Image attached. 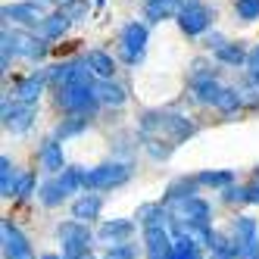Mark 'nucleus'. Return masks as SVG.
Instances as JSON below:
<instances>
[{
  "instance_id": "f257e3e1",
  "label": "nucleus",
  "mask_w": 259,
  "mask_h": 259,
  "mask_svg": "<svg viewBox=\"0 0 259 259\" xmlns=\"http://www.w3.org/2000/svg\"><path fill=\"white\" fill-rule=\"evenodd\" d=\"M191 135H194V122L178 116V113H147L141 119L144 147L156 159H165L181 141H188Z\"/></svg>"
},
{
  "instance_id": "f03ea898",
  "label": "nucleus",
  "mask_w": 259,
  "mask_h": 259,
  "mask_svg": "<svg viewBox=\"0 0 259 259\" xmlns=\"http://www.w3.org/2000/svg\"><path fill=\"white\" fill-rule=\"evenodd\" d=\"M57 103L66 109V113H78V116H91L100 103V94H97V84L91 78V66L81 69L69 84L57 88Z\"/></svg>"
},
{
  "instance_id": "7ed1b4c3",
  "label": "nucleus",
  "mask_w": 259,
  "mask_h": 259,
  "mask_svg": "<svg viewBox=\"0 0 259 259\" xmlns=\"http://www.w3.org/2000/svg\"><path fill=\"white\" fill-rule=\"evenodd\" d=\"M132 178V169L125 162H103L97 169L84 172V191H109V188H119Z\"/></svg>"
},
{
  "instance_id": "20e7f679",
  "label": "nucleus",
  "mask_w": 259,
  "mask_h": 259,
  "mask_svg": "<svg viewBox=\"0 0 259 259\" xmlns=\"http://www.w3.org/2000/svg\"><path fill=\"white\" fill-rule=\"evenodd\" d=\"M10 53H22V57H31V60H41L47 53V38H34V34H25V31H7L4 28V72L10 66Z\"/></svg>"
},
{
  "instance_id": "39448f33",
  "label": "nucleus",
  "mask_w": 259,
  "mask_h": 259,
  "mask_svg": "<svg viewBox=\"0 0 259 259\" xmlns=\"http://www.w3.org/2000/svg\"><path fill=\"white\" fill-rule=\"evenodd\" d=\"M60 240H63V259H78L88 253V244H91V231L81 219L75 222H63L60 225Z\"/></svg>"
},
{
  "instance_id": "423d86ee",
  "label": "nucleus",
  "mask_w": 259,
  "mask_h": 259,
  "mask_svg": "<svg viewBox=\"0 0 259 259\" xmlns=\"http://www.w3.org/2000/svg\"><path fill=\"white\" fill-rule=\"evenodd\" d=\"M147 38H150V31H147V25L141 22H128L122 28V38H119V50H122V60L128 66H138L144 60V50H147Z\"/></svg>"
},
{
  "instance_id": "0eeeda50",
  "label": "nucleus",
  "mask_w": 259,
  "mask_h": 259,
  "mask_svg": "<svg viewBox=\"0 0 259 259\" xmlns=\"http://www.w3.org/2000/svg\"><path fill=\"white\" fill-rule=\"evenodd\" d=\"M34 113H38V106H34V103L16 100V97L10 103V97H4V125H7V132H13V135L28 132L31 122H34Z\"/></svg>"
},
{
  "instance_id": "6e6552de",
  "label": "nucleus",
  "mask_w": 259,
  "mask_h": 259,
  "mask_svg": "<svg viewBox=\"0 0 259 259\" xmlns=\"http://www.w3.org/2000/svg\"><path fill=\"white\" fill-rule=\"evenodd\" d=\"M209 22H212V13L200 4V0H188V4L181 7V13H178V28L188 34V38H197V34H203L209 28Z\"/></svg>"
},
{
  "instance_id": "1a4fd4ad",
  "label": "nucleus",
  "mask_w": 259,
  "mask_h": 259,
  "mask_svg": "<svg viewBox=\"0 0 259 259\" xmlns=\"http://www.w3.org/2000/svg\"><path fill=\"white\" fill-rule=\"evenodd\" d=\"M0 234H4V259H34V250L28 237L13 225L10 219L0 222Z\"/></svg>"
},
{
  "instance_id": "9d476101",
  "label": "nucleus",
  "mask_w": 259,
  "mask_h": 259,
  "mask_svg": "<svg viewBox=\"0 0 259 259\" xmlns=\"http://www.w3.org/2000/svg\"><path fill=\"white\" fill-rule=\"evenodd\" d=\"M144 240H147V256H150V259H172L175 240L169 237L165 225H150V228H144Z\"/></svg>"
},
{
  "instance_id": "9b49d317",
  "label": "nucleus",
  "mask_w": 259,
  "mask_h": 259,
  "mask_svg": "<svg viewBox=\"0 0 259 259\" xmlns=\"http://www.w3.org/2000/svg\"><path fill=\"white\" fill-rule=\"evenodd\" d=\"M4 19H16L22 25H41L47 16L41 10L38 0H28V4H13V7H4Z\"/></svg>"
},
{
  "instance_id": "f8f14e48",
  "label": "nucleus",
  "mask_w": 259,
  "mask_h": 259,
  "mask_svg": "<svg viewBox=\"0 0 259 259\" xmlns=\"http://www.w3.org/2000/svg\"><path fill=\"white\" fill-rule=\"evenodd\" d=\"M175 219L191 222V225H209V203H203L200 197L178 200V215Z\"/></svg>"
},
{
  "instance_id": "ddd939ff",
  "label": "nucleus",
  "mask_w": 259,
  "mask_h": 259,
  "mask_svg": "<svg viewBox=\"0 0 259 259\" xmlns=\"http://www.w3.org/2000/svg\"><path fill=\"white\" fill-rule=\"evenodd\" d=\"M44 81H47V75H44V72H31L28 78H22L19 84H16V100H25V103H38L41 91H44Z\"/></svg>"
},
{
  "instance_id": "4468645a",
  "label": "nucleus",
  "mask_w": 259,
  "mask_h": 259,
  "mask_svg": "<svg viewBox=\"0 0 259 259\" xmlns=\"http://www.w3.org/2000/svg\"><path fill=\"white\" fill-rule=\"evenodd\" d=\"M81 69H88V63H84V60H81V63H78V60H72V63H60V66H53V69L47 72V81H50L53 88H63V84H69L72 78H75Z\"/></svg>"
},
{
  "instance_id": "2eb2a0df",
  "label": "nucleus",
  "mask_w": 259,
  "mask_h": 259,
  "mask_svg": "<svg viewBox=\"0 0 259 259\" xmlns=\"http://www.w3.org/2000/svg\"><path fill=\"white\" fill-rule=\"evenodd\" d=\"M181 0H147V19L150 22H162V19H172V16L181 13Z\"/></svg>"
},
{
  "instance_id": "dca6fc26",
  "label": "nucleus",
  "mask_w": 259,
  "mask_h": 259,
  "mask_svg": "<svg viewBox=\"0 0 259 259\" xmlns=\"http://www.w3.org/2000/svg\"><path fill=\"white\" fill-rule=\"evenodd\" d=\"M84 63L91 66V72H94L97 78H113V72H116L113 57H109V53H103V50H88Z\"/></svg>"
},
{
  "instance_id": "f3484780",
  "label": "nucleus",
  "mask_w": 259,
  "mask_h": 259,
  "mask_svg": "<svg viewBox=\"0 0 259 259\" xmlns=\"http://www.w3.org/2000/svg\"><path fill=\"white\" fill-rule=\"evenodd\" d=\"M41 165L47 172H63L66 169V162H63V147H60V141H44V147H41Z\"/></svg>"
},
{
  "instance_id": "a211bd4d",
  "label": "nucleus",
  "mask_w": 259,
  "mask_h": 259,
  "mask_svg": "<svg viewBox=\"0 0 259 259\" xmlns=\"http://www.w3.org/2000/svg\"><path fill=\"white\" fill-rule=\"evenodd\" d=\"M100 206H103V200L97 197V194H84V197H78L75 203H72V215L75 219H97L100 215Z\"/></svg>"
},
{
  "instance_id": "6ab92c4d",
  "label": "nucleus",
  "mask_w": 259,
  "mask_h": 259,
  "mask_svg": "<svg viewBox=\"0 0 259 259\" xmlns=\"http://www.w3.org/2000/svg\"><path fill=\"white\" fill-rule=\"evenodd\" d=\"M132 231H135V225L128 219H113V222H103L100 225V237L103 240H125V237H132Z\"/></svg>"
},
{
  "instance_id": "aec40b11",
  "label": "nucleus",
  "mask_w": 259,
  "mask_h": 259,
  "mask_svg": "<svg viewBox=\"0 0 259 259\" xmlns=\"http://www.w3.org/2000/svg\"><path fill=\"white\" fill-rule=\"evenodd\" d=\"M97 94H100V103H109V106H122V103H125V91H122L113 78H100Z\"/></svg>"
},
{
  "instance_id": "412c9836",
  "label": "nucleus",
  "mask_w": 259,
  "mask_h": 259,
  "mask_svg": "<svg viewBox=\"0 0 259 259\" xmlns=\"http://www.w3.org/2000/svg\"><path fill=\"white\" fill-rule=\"evenodd\" d=\"M66 28H69V19L63 16V10H60V13H53V16H47V19L41 22V31H44V38H47V41L63 38Z\"/></svg>"
},
{
  "instance_id": "4be33fe9",
  "label": "nucleus",
  "mask_w": 259,
  "mask_h": 259,
  "mask_svg": "<svg viewBox=\"0 0 259 259\" xmlns=\"http://www.w3.org/2000/svg\"><path fill=\"white\" fill-rule=\"evenodd\" d=\"M215 60L225 63V66H240V63H247V53H244L240 44H219L215 47Z\"/></svg>"
},
{
  "instance_id": "5701e85b",
  "label": "nucleus",
  "mask_w": 259,
  "mask_h": 259,
  "mask_svg": "<svg viewBox=\"0 0 259 259\" xmlns=\"http://www.w3.org/2000/svg\"><path fill=\"white\" fill-rule=\"evenodd\" d=\"M16 172H13V162H10V156H4L0 159V194L4 197H16Z\"/></svg>"
},
{
  "instance_id": "b1692460",
  "label": "nucleus",
  "mask_w": 259,
  "mask_h": 259,
  "mask_svg": "<svg viewBox=\"0 0 259 259\" xmlns=\"http://www.w3.org/2000/svg\"><path fill=\"white\" fill-rule=\"evenodd\" d=\"M172 259H200V244H194L191 237L178 234V237H175V250H172Z\"/></svg>"
},
{
  "instance_id": "393cba45",
  "label": "nucleus",
  "mask_w": 259,
  "mask_h": 259,
  "mask_svg": "<svg viewBox=\"0 0 259 259\" xmlns=\"http://www.w3.org/2000/svg\"><path fill=\"white\" fill-rule=\"evenodd\" d=\"M138 219L144 222V228H150V225H162L165 222V209L156 206V203H144V206L138 209Z\"/></svg>"
},
{
  "instance_id": "a878e982",
  "label": "nucleus",
  "mask_w": 259,
  "mask_h": 259,
  "mask_svg": "<svg viewBox=\"0 0 259 259\" xmlns=\"http://www.w3.org/2000/svg\"><path fill=\"white\" fill-rule=\"evenodd\" d=\"M60 184H63L66 194H75V191L84 188V172L81 169H63L60 172Z\"/></svg>"
},
{
  "instance_id": "bb28decb",
  "label": "nucleus",
  "mask_w": 259,
  "mask_h": 259,
  "mask_svg": "<svg viewBox=\"0 0 259 259\" xmlns=\"http://www.w3.org/2000/svg\"><path fill=\"white\" fill-rule=\"evenodd\" d=\"M63 197H66V191H63L60 178L41 184V203H44V206H57V203H63Z\"/></svg>"
},
{
  "instance_id": "cd10ccee",
  "label": "nucleus",
  "mask_w": 259,
  "mask_h": 259,
  "mask_svg": "<svg viewBox=\"0 0 259 259\" xmlns=\"http://www.w3.org/2000/svg\"><path fill=\"white\" fill-rule=\"evenodd\" d=\"M60 10H63V16H66L69 22H78V19H84V16H88L91 4H88V0H63Z\"/></svg>"
},
{
  "instance_id": "c85d7f7f",
  "label": "nucleus",
  "mask_w": 259,
  "mask_h": 259,
  "mask_svg": "<svg viewBox=\"0 0 259 259\" xmlns=\"http://www.w3.org/2000/svg\"><path fill=\"white\" fill-rule=\"evenodd\" d=\"M234 181L231 172H200L197 175V184H206V188H228Z\"/></svg>"
},
{
  "instance_id": "c756f323",
  "label": "nucleus",
  "mask_w": 259,
  "mask_h": 259,
  "mask_svg": "<svg viewBox=\"0 0 259 259\" xmlns=\"http://www.w3.org/2000/svg\"><path fill=\"white\" fill-rule=\"evenodd\" d=\"M234 13H237L244 22L259 19V0H237V4H234Z\"/></svg>"
},
{
  "instance_id": "7c9ffc66",
  "label": "nucleus",
  "mask_w": 259,
  "mask_h": 259,
  "mask_svg": "<svg viewBox=\"0 0 259 259\" xmlns=\"http://www.w3.org/2000/svg\"><path fill=\"white\" fill-rule=\"evenodd\" d=\"M234 244H237V259H259V237L234 240Z\"/></svg>"
},
{
  "instance_id": "2f4dec72",
  "label": "nucleus",
  "mask_w": 259,
  "mask_h": 259,
  "mask_svg": "<svg viewBox=\"0 0 259 259\" xmlns=\"http://www.w3.org/2000/svg\"><path fill=\"white\" fill-rule=\"evenodd\" d=\"M84 125H88V116H78V113H72V119L60 125V132H57V135H60V138H69V135H78L81 128H84Z\"/></svg>"
},
{
  "instance_id": "473e14b6",
  "label": "nucleus",
  "mask_w": 259,
  "mask_h": 259,
  "mask_svg": "<svg viewBox=\"0 0 259 259\" xmlns=\"http://www.w3.org/2000/svg\"><path fill=\"white\" fill-rule=\"evenodd\" d=\"M215 106L222 109V113H231V109H237V106H240V94H237L234 88H225V91H222V97H219V103H215Z\"/></svg>"
},
{
  "instance_id": "72a5a7b5",
  "label": "nucleus",
  "mask_w": 259,
  "mask_h": 259,
  "mask_svg": "<svg viewBox=\"0 0 259 259\" xmlns=\"http://www.w3.org/2000/svg\"><path fill=\"white\" fill-rule=\"evenodd\" d=\"M234 234H237V240L256 237V222H253V219H237V222H234Z\"/></svg>"
},
{
  "instance_id": "f704fd0d",
  "label": "nucleus",
  "mask_w": 259,
  "mask_h": 259,
  "mask_svg": "<svg viewBox=\"0 0 259 259\" xmlns=\"http://www.w3.org/2000/svg\"><path fill=\"white\" fill-rule=\"evenodd\" d=\"M31 191H34V178L31 175H19V181H16V197L25 200V197H31Z\"/></svg>"
},
{
  "instance_id": "c9c22d12",
  "label": "nucleus",
  "mask_w": 259,
  "mask_h": 259,
  "mask_svg": "<svg viewBox=\"0 0 259 259\" xmlns=\"http://www.w3.org/2000/svg\"><path fill=\"white\" fill-rule=\"evenodd\" d=\"M103 259H135V250L128 247V244H116V247H109Z\"/></svg>"
},
{
  "instance_id": "e433bc0d",
  "label": "nucleus",
  "mask_w": 259,
  "mask_h": 259,
  "mask_svg": "<svg viewBox=\"0 0 259 259\" xmlns=\"http://www.w3.org/2000/svg\"><path fill=\"white\" fill-rule=\"evenodd\" d=\"M225 200L228 203H247L250 200V188H225Z\"/></svg>"
},
{
  "instance_id": "4c0bfd02",
  "label": "nucleus",
  "mask_w": 259,
  "mask_h": 259,
  "mask_svg": "<svg viewBox=\"0 0 259 259\" xmlns=\"http://www.w3.org/2000/svg\"><path fill=\"white\" fill-rule=\"evenodd\" d=\"M247 69H250V72H259V44L247 53Z\"/></svg>"
},
{
  "instance_id": "58836bf2",
  "label": "nucleus",
  "mask_w": 259,
  "mask_h": 259,
  "mask_svg": "<svg viewBox=\"0 0 259 259\" xmlns=\"http://www.w3.org/2000/svg\"><path fill=\"white\" fill-rule=\"evenodd\" d=\"M250 203H259V181L250 188Z\"/></svg>"
},
{
  "instance_id": "ea45409f",
  "label": "nucleus",
  "mask_w": 259,
  "mask_h": 259,
  "mask_svg": "<svg viewBox=\"0 0 259 259\" xmlns=\"http://www.w3.org/2000/svg\"><path fill=\"white\" fill-rule=\"evenodd\" d=\"M41 259H60V256H57V253H44Z\"/></svg>"
},
{
  "instance_id": "a19ab883",
  "label": "nucleus",
  "mask_w": 259,
  "mask_h": 259,
  "mask_svg": "<svg viewBox=\"0 0 259 259\" xmlns=\"http://www.w3.org/2000/svg\"><path fill=\"white\" fill-rule=\"evenodd\" d=\"M78 259H91V253H84V256H78Z\"/></svg>"
}]
</instances>
